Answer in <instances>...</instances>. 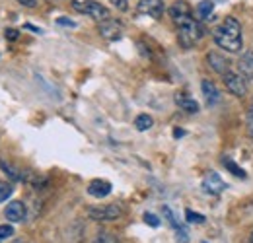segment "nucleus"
I'll return each mask as SVG.
<instances>
[{"instance_id":"18","label":"nucleus","mask_w":253,"mask_h":243,"mask_svg":"<svg viewBox=\"0 0 253 243\" xmlns=\"http://www.w3.org/2000/svg\"><path fill=\"white\" fill-rule=\"evenodd\" d=\"M14 193V187L12 183H6V181H0V202H6Z\"/></svg>"},{"instance_id":"6","label":"nucleus","mask_w":253,"mask_h":243,"mask_svg":"<svg viewBox=\"0 0 253 243\" xmlns=\"http://www.w3.org/2000/svg\"><path fill=\"white\" fill-rule=\"evenodd\" d=\"M97 31H99V35H101L103 39H107V41H117V39H121V35H123V26H121V22L109 18V20H105V22H99Z\"/></svg>"},{"instance_id":"7","label":"nucleus","mask_w":253,"mask_h":243,"mask_svg":"<svg viewBox=\"0 0 253 243\" xmlns=\"http://www.w3.org/2000/svg\"><path fill=\"white\" fill-rule=\"evenodd\" d=\"M136 12L140 16H152L160 18L164 12V0H140L136 6Z\"/></svg>"},{"instance_id":"4","label":"nucleus","mask_w":253,"mask_h":243,"mask_svg":"<svg viewBox=\"0 0 253 243\" xmlns=\"http://www.w3.org/2000/svg\"><path fill=\"white\" fill-rule=\"evenodd\" d=\"M224 84L230 93H234L236 97H246L248 95V78L242 72H232L228 70L224 74Z\"/></svg>"},{"instance_id":"16","label":"nucleus","mask_w":253,"mask_h":243,"mask_svg":"<svg viewBox=\"0 0 253 243\" xmlns=\"http://www.w3.org/2000/svg\"><path fill=\"white\" fill-rule=\"evenodd\" d=\"M222 163H224V167H226L230 173H234L236 177H240V179H246V177H248V173H246V171H244V169H242V167H240L232 158L224 156V158H222Z\"/></svg>"},{"instance_id":"2","label":"nucleus","mask_w":253,"mask_h":243,"mask_svg":"<svg viewBox=\"0 0 253 243\" xmlns=\"http://www.w3.org/2000/svg\"><path fill=\"white\" fill-rule=\"evenodd\" d=\"M212 37H214V43L222 47L224 51L228 53H240L242 47H244V41H242V26L236 18H224L220 26H216L212 31Z\"/></svg>"},{"instance_id":"32","label":"nucleus","mask_w":253,"mask_h":243,"mask_svg":"<svg viewBox=\"0 0 253 243\" xmlns=\"http://www.w3.org/2000/svg\"><path fill=\"white\" fill-rule=\"evenodd\" d=\"M218 2H224V0H218Z\"/></svg>"},{"instance_id":"19","label":"nucleus","mask_w":253,"mask_h":243,"mask_svg":"<svg viewBox=\"0 0 253 243\" xmlns=\"http://www.w3.org/2000/svg\"><path fill=\"white\" fill-rule=\"evenodd\" d=\"M12 236H14V228H12L10 224H2V226H0V243L10 240Z\"/></svg>"},{"instance_id":"25","label":"nucleus","mask_w":253,"mask_h":243,"mask_svg":"<svg viewBox=\"0 0 253 243\" xmlns=\"http://www.w3.org/2000/svg\"><path fill=\"white\" fill-rule=\"evenodd\" d=\"M248 130H250V136L253 138V103L248 111Z\"/></svg>"},{"instance_id":"20","label":"nucleus","mask_w":253,"mask_h":243,"mask_svg":"<svg viewBox=\"0 0 253 243\" xmlns=\"http://www.w3.org/2000/svg\"><path fill=\"white\" fill-rule=\"evenodd\" d=\"M94 243H117V240L111 236V232H99L95 236Z\"/></svg>"},{"instance_id":"23","label":"nucleus","mask_w":253,"mask_h":243,"mask_svg":"<svg viewBox=\"0 0 253 243\" xmlns=\"http://www.w3.org/2000/svg\"><path fill=\"white\" fill-rule=\"evenodd\" d=\"M109 2H111L117 10H121V12H125L126 8H128V2H126V0H109Z\"/></svg>"},{"instance_id":"21","label":"nucleus","mask_w":253,"mask_h":243,"mask_svg":"<svg viewBox=\"0 0 253 243\" xmlns=\"http://www.w3.org/2000/svg\"><path fill=\"white\" fill-rule=\"evenodd\" d=\"M185 216H187V222H191V224H203L205 222V216L199 212H193V210H185Z\"/></svg>"},{"instance_id":"1","label":"nucleus","mask_w":253,"mask_h":243,"mask_svg":"<svg viewBox=\"0 0 253 243\" xmlns=\"http://www.w3.org/2000/svg\"><path fill=\"white\" fill-rule=\"evenodd\" d=\"M169 16H171L173 24L177 26V39L183 49H191L193 45H197L201 41V37L205 35V30H203L201 22L193 18L191 6L187 2H175L169 8Z\"/></svg>"},{"instance_id":"15","label":"nucleus","mask_w":253,"mask_h":243,"mask_svg":"<svg viewBox=\"0 0 253 243\" xmlns=\"http://www.w3.org/2000/svg\"><path fill=\"white\" fill-rule=\"evenodd\" d=\"M238 66H240V72H242L248 80H252L253 78V49L244 53V57L240 59Z\"/></svg>"},{"instance_id":"8","label":"nucleus","mask_w":253,"mask_h":243,"mask_svg":"<svg viewBox=\"0 0 253 243\" xmlns=\"http://www.w3.org/2000/svg\"><path fill=\"white\" fill-rule=\"evenodd\" d=\"M203 189H205V193H209V195H220L222 191L226 189V183L222 181L218 173L209 171V173L205 175V179H203Z\"/></svg>"},{"instance_id":"17","label":"nucleus","mask_w":253,"mask_h":243,"mask_svg":"<svg viewBox=\"0 0 253 243\" xmlns=\"http://www.w3.org/2000/svg\"><path fill=\"white\" fill-rule=\"evenodd\" d=\"M152 124H154V119H152L150 115H146V113H142V115H138V117L134 119V126H136V130H140V132L152 128Z\"/></svg>"},{"instance_id":"14","label":"nucleus","mask_w":253,"mask_h":243,"mask_svg":"<svg viewBox=\"0 0 253 243\" xmlns=\"http://www.w3.org/2000/svg\"><path fill=\"white\" fill-rule=\"evenodd\" d=\"M175 103L183 109V111H187V113H197L199 111V103L193 99V97H189L187 93H175Z\"/></svg>"},{"instance_id":"30","label":"nucleus","mask_w":253,"mask_h":243,"mask_svg":"<svg viewBox=\"0 0 253 243\" xmlns=\"http://www.w3.org/2000/svg\"><path fill=\"white\" fill-rule=\"evenodd\" d=\"M250 243H253V232H252V236H250Z\"/></svg>"},{"instance_id":"22","label":"nucleus","mask_w":253,"mask_h":243,"mask_svg":"<svg viewBox=\"0 0 253 243\" xmlns=\"http://www.w3.org/2000/svg\"><path fill=\"white\" fill-rule=\"evenodd\" d=\"M144 222H146L148 226H152V228H158V226H160L158 216H154V214H150V212L144 214Z\"/></svg>"},{"instance_id":"13","label":"nucleus","mask_w":253,"mask_h":243,"mask_svg":"<svg viewBox=\"0 0 253 243\" xmlns=\"http://www.w3.org/2000/svg\"><path fill=\"white\" fill-rule=\"evenodd\" d=\"M212 12H214V2L212 0H201L199 4H197V20L201 22H211L214 16H212Z\"/></svg>"},{"instance_id":"27","label":"nucleus","mask_w":253,"mask_h":243,"mask_svg":"<svg viewBox=\"0 0 253 243\" xmlns=\"http://www.w3.org/2000/svg\"><path fill=\"white\" fill-rule=\"evenodd\" d=\"M20 4H24V6H28V8H35L37 6V0H18Z\"/></svg>"},{"instance_id":"10","label":"nucleus","mask_w":253,"mask_h":243,"mask_svg":"<svg viewBox=\"0 0 253 243\" xmlns=\"http://www.w3.org/2000/svg\"><path fill=\"white\" fill-rule=\"evenodd\" d=\"M207 62H209V66H211L214 72H218V74H222V76L230 70V62H228L226 57H222L220 53L211 51V53L207 55Z\"/></svg>"},{"instance_id":"26","label":"nucleus","mask_w":253,"mask_h":243,"mask_svg":"<svg viewBox=\"0 0 253 243\" xmlns=\"http://www.w3.org/2000/svg\"><path fill=\"white\" fill-rule=\"evenodd\" d=\"M4 35H6V39H8V41H16V39H18V31L16 30H6Z\"/></svg>"},{"instance_id":"24","label":"nucleus","mask_w":253,"mask_h":243,"mask_svg":"<svg viewBox=\"0 0 253 243\" xmlns=\"http://www.w3.org/2000/svg\"><path fill=\"white\" fill-rule=\"evenodd\" d=\"M57 26H64V28H76V22L68 20V18H59L57 20Z\"/></svg>"},{"instance_id":"29","label":"nucleus","mask_w":253,"mask_h":243,"mask_svg":"<svg viewBox=\"0 0 253 243\" xmlns=\"http://www.w3.org/2000/svg\"><path fill=\"white\" fill-rule=\"evenodd\" d=\"M26 30H32L33 33H41V30H39V28H35V26H32V24H26Z\"/></svg>"},{"instance_id":"12","label":"nucleus","mask_w":253,"mask_h":243,"mask_svg":"<svg viewBox=\"0 0 253 243\" xmlns=\"http://www.w3.org/2000/svg\"><path fill=\"white\" fill-rule=\"evenodd\" d=\"M88 193L95 199H103V197H107L111 193V183L103 181V179H94L88 185Z\"/></svg>"},{"instance_id":"11","label":"nucleus","mask_w":253,"mask_h":243,"mask_svg":"<svg viewBox=\"0 0 253 243\" xmlns=\"http://www.w3.org/2000/svg\"><path fill=\"white\" fill-rule=\"evenodd\" d=\"M201 90H203L205 101H207V105H209V107H214V105L220 101V91H218V88H216L212 82H209V80H203V84H201Z\"/></svg>"},{"instance_id":"3","label":"nucleus","mask_w":253,"mask_h":243,"mask_svg":"<svg viewBox=\"0 0 253 243\" xmlns=\"http://www.w3.org/2000/svg\"><path fill=\"white\" fill-rule=\"evenodd\" d=\"M72 8L76 12H82V14L90 16V18H94L95 22H105V20L111 18L109 10L103 4L95 2V0H72Z\"/></svg>"},{"instance_id":"31","label":"nucleus","mask_w":253,"mask_h":243,"mask_svg":"<svg viewBox=\"0 0 253 243\" xmlns=\"http://www.w3.org/2000/svg\"><path fill=\"white\" fill-rule=\"evenodd\" d=\"M16 243H24V242H16Z\"/></svg>"},{"instance_id":"5","label":"nucleus","mask_w":253,"mask_h":243,"mask_svg":"<svg viewBox=\"0 0 253 243\" xmlns=\"http://www.w3.org/2000/svg\"><path fill=\"white\" fill-rule=\"evenodd\" d=\"M88 216L95 222H113L123 216V208L117 204H105V206H92L88 208Z\"/></svg>"},{"instance_id":"28","label":"nucleus","mask_w":253,"mask_h":243,"mask_svg":"<svg viewBox=\"0 0 253 243\" xmlns=\"http://www.w3.org/2000/svg\"><path fill=\"white\" fill-rule=\"evenodd\" d=\"M183 134H185L183 128H175V130H173V136H175V138H179V136H183Z\"/></svg>"},{"instance_id":"9","label":"nucleus","mask_w":253,"mask_h":243,"mask_svg":"<svg viewBox=\"0 0 253 243\" xmlns=\"http://www.w3.org/2000/svg\"><path fill=\"white\" fill-rule=\"evenodd\" d=\"M4 216H6L8 222H22V220H26V204L22 201L10 202L6 206V210H4Z\"/></svg>"}]
</instances>
